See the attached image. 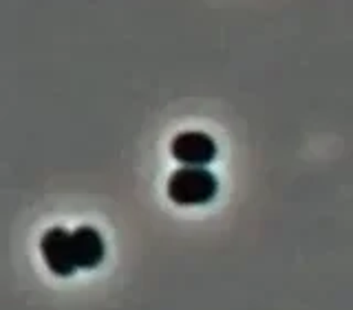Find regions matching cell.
Segmentation results:
<instances>
[{
  "label": "cell",
  "instance_id": "obj_1",
  "mask_svg": "<svg viewBox=\"0 0 353 310\" xmlns=\"http://www.w3.org/2000/svg\"><path fill=\"white\" fill-rule=\"evenodd\" d=\"M168 198L174 205L181 207H196V205H208L216 198L219 192V181L216 176L205 170V168H183L174 170L165 185Z\"/></svg>",
  "mask_w": 353,
  "mask_h": 310
},
{
  "label": "cell",
  "instance_id": "obj_4",
  "mask_svg": "<svg viewBox=\"0 0 353 310\" xmlns=\"http://www.w3.org/2000/svg\"><path fill=\"white\" fill-rule=\"evenodd\" d=\"M71 238H73V256L77 269H86V271L97 269L106 256V245L102 234L95 227L82 225L75 231H71Z\"/></svg>",
  "mask_w": 353,
  "mask_h": 310
},
{
  "label": "cell",
  "instance_id": "obj_3",
  "mask_svg": "<svg viewBox=\"0 0 353 310\" xmlns=\"http://www.w3.org/2000/svg\"><path fill=\"white\" fill-rule=\"evenodd\" d=\"M216 143L214 139L199 130H188L176 135L170 141V154L174 161L190 168H205L208 163L216 159Z\"/></svg>",
  "mask_w": 353,
  "mask_h": 310
},
{
  "label": "cell",
  "instance_id": "obj_2",
  "mask_svg": "<svg viewBox=\"0 0 353 310\" xmlns=\"http://www.w3.org/2000/svg\"><path fill=\"white\" fill-rule=\"evenodd\" d=\"M40 251L47 267L53 275L60 278H71L77 271L75 256H73V238L71 231L62 227H51L40 238Z\"/></svg>",
  "mask_w": 353,
  "mask_h": 310
}]
</instances>
